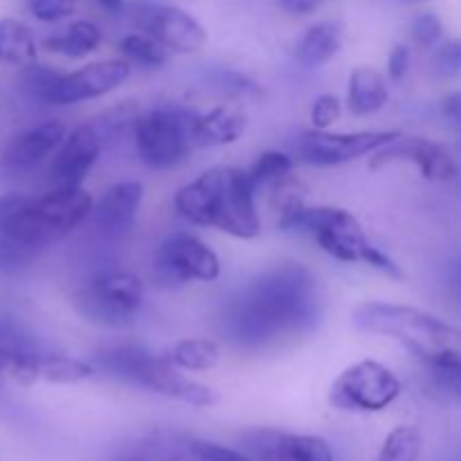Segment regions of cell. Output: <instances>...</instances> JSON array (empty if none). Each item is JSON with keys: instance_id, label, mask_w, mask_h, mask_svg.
<instances>
[{"instance_id": "22", "label": "cell", "mask_w": 461, "mask_h": 461, "mask_svg": "<svg viewBox=\"0 0 461 461\" xmlns=\"http://www.w3.org/2000/svg\"><path fill=\"white\" fill-rule=\"evenodd\" d=\"M95 374V365L84 363L79 358L61 354H48L39 351L34 356V367H32V378L43 383H54V385H72V383L88 381Z\"/></svg>"}, {"instance_id": "7", "label": "cell", "mask_w": 461, "mask_h": 461, "mask_svg": "<svg viewBox=\"0 0 461 461\" xmlns=\"http://www.w3.org/2000/svg\"><path fill=\"white\" fill-rule=\"evenodd\" d=\"M131 77V63L126 59H108V61L88 63L75 72H57L45 66H27L21 84L30 97L48 106H72L104 97L120 88Z\"/></svg>"}, {"instance_id": "1", "label": "cell", "mask_w": 461, "mask_h": 461, "mask_svg": "<svg viewBox=\"0 0 461 461\" xmlns=\"http://www.w3.org/2000/svg\"><path fill=\"white\" fill-rule=\"evenodd\" d=\"M322 300L318 279L302 264H279L257 275L221 313L230 345L259 351L304 336L320 324Z\"/></svg>"}, {"instance_id": "23", "label": "cell", "mask_w": 461, "mask_h": 461, "mask_svg": "<svg viewBox=\"0 0 461 461\" xmlns=\"http://www.w3.org/2000/svg\"><path fill=\"white\" fill-rule=\"evenodd\" d=\"M102 45V30L90 21H77L63 34L48 36L43 48L68 59H84Z\"/></svg>"}, {"instance_id": "39", "label": "cell", "mask_w": 461, "mask_h": 461, "mask_svg": "<svg viewBox=\"0 0 461 461\" xmlns=\"http://www.w3.org/2000/svg\"><path fill=\"white\" fill-rule=\"evenodd\" d=\"M441 113H444L446 120L461 126V90H455L441 99Z\"/></svg>"}, {"instance_id": "30", "label": "cell", "mask_w": 461, "mask_h": 461, "mask_svg": "<svg viewBox=\"0 0 461 461\" xmlns=\"http://www.w3.org/2000/svg\"><path fill=\"white\" fill-rule=\"evenodd\" d=\"M428 369H430L432 385H435L441 394L461 401V354L448 356V358L430 363Z\"/></svg>"}, {"instance_id": "20", "label": "cell", "mask_w": 461, "mask_h": 461, "mask_svg": "<svg viewBox=\"0 0 461 461\" xmlns=\"http://www.w3.org/2000/svg\"><path fill=\"white\" fill-rule=\"evenodd\" d=\"M387 99H390V90L381 72L369 66L356 68L351 72L349 86H347V106L354 115H374L385 106Z\"/></svg>"}, {"instance_id": "35", "label": "cell", "mask_w": 461, "mask_h": 461, "mask_svg": "<svg viewBox=\"0 0 461 461\" xmlns=\"http://www.w3.org/2000/svg\"><path fill=\"white\" fill-rule=\"evenodd\" d=\"M340 113L342 106L336 95H320L313 102V108H311V122H313L315 129L327 131L329 126H333L340 120Z\"/></svg>"}, {"instance_id": "28", "label": "cell", "mask_w": 461, "mask_h": 461, "mask_svg": "<svg viewBox=\"0 0 461 461\" xmlns=\"http://www.w3.org/2000/svg\"><path fill=\"white\" fill-rule=\"evenodd\" d=\"M293 171V158L284 151H266L257 158L255 165L248 169L252 185L259 192L261 187H273L282 178L291 176Z\"/></svg>"}, {"instance_id": "5", "label": "cell", "mask_w": 461, "mask_h": 461, "mask_svg": "<svg viewBox=\"0 0 461 461\" xmlns=\"http://www.w3.org/2000/svg\"><path fill=\"white\" fill-rule=\"evenodd\" d=\"M95 367L117 381L142 387L167 399L183 401L194 408H210L219 403V394L212 387L183 376L169 356H156L140 345L108 347L95 356Z\"/></svg>"}, {"instance_id": "25", "label": "cell", "mask_w": 461, "mask_h": 461, "mask_svg": "<svg viewBox=\"0 0 461 461\" xmlns=\"http://www.w3.org/2000/svg\"><path fill=\"white\" fill-rule=\"evenodd\" d=\"M169 358L178 369L205 372L219 363V345L207 338H185V340L176 342Z\"/></svg>"}, {"instance_id": "19", "label": "cell", "mask_w": 461, "mask_h": 461, "mask_svg": "<svg viewBox=\"0 0 461 461\" xmlns=\"http://www.w3.org/2000/svg\"><path fill=\"white\" fill-rule=\"evenodd\" d=\"M248 117L234 104H223L207 113H198L192 126L194 147L214 149L232 144L246 133Z\"/></svg>"}, {"instance_id": "38", "label": "cell", "mask_w": 461, "mask_h": 461, "mask_svg": "<svg viewBox=\"0 0 461 461\" xmlns=\"http://www.w3.org/2000/svg\"><path fill=\"white\" fill-rule=\"evenodd\" d=\"M410 63H412V52L405 43H396L392 48L390 59H387V75L392 81H401L410 70Z\"/></svg>"}, {"instance_id": "13", "label": "cell", "mask_w": 461, "mask_h": 461, "mask_svg": "<svg viewBox=\"0 0 461 461\" xmlns=\"http://www.w3.org/2000/svg\"><path fill=\"white\" fill-rule=\"evenodd\" d=\"M390 162H414L421 171V176L432 183H444L457 176V162L453 153L439 142H432L428 138H396L394 142L376 149L372 153L369 169H383Z\"/></svg>"}, {"instance_id": "2", "label": "cell", "mask_w": 461, "mask_h": 461, "mask_svg": "<svg viewBox=\"0 0 461 461\" xmlns=\"http://www.w3.org/2000/svg\"><path fill=\"white\" fill-rule=\"evenodd\" d=\"M174 207L185 221L214 228L237 239H255L261 232L257 189L246 169L212 167L176 192Z\"/></svg>"}, {"instance_id": "16", "label": "cell", "mask_w": 461, "mask_h": 461, "mask_svg": "<svg viewBox=\"0 0 461 461\" xmlns=\"http://www.w3.org/2000/svg\"><path fill=\"white\" fill-rule=\"evenodd\" d=\"M140 25L147 34L160 41L167 50L192 54L205 45L207 32L201 23L187 12L171 5H151L140 14Z\"/></svg>"}, {"instance_id": "12", "label": "cell", "mask_w": 461, "mask_h": 461, "mask_svg": "<svg viewBox=\"0 0 461 461\" xmlns=\"http://www.w3.org/2000/svg\"><path fill=\"white\" fill-rule=\"evenodd\" d=\"M156 273L162 284L216 282L221 277V259L205 241L194 234H174L158 246Z\"/></svg>"}, {"instance_id": "40", "label": "cell", "mask_w": 461, "mask_h": 461, "mask_svg": "<svg viewBox=\"0 0 461 461\" xmlns=\"http://www.w3.org/2000/svg\"><path fill=\"white\" fill-rule=\"evenodd\" d=\"M320 3L322 0H282V7L295 16H306V14H313L320 7Z\"/></svg>"}, {"instance_id": "31", "label": "cell", "mask_w": 461, "mask_h": 461, "mask_svg": "<svg viewBox=\"0 0 461 461\" xmlns=\"http://www.w3.org/2000/svg\"><path fill=\"white\" fill-rule=\"evenodd\" d=\"M270 192H273V210L277 212L279 219H284V216L293 214L295 210L304 207L306 187L300 180L293 178V176H286V178H282L279 183H275L273 187H270Z\"/></svg>"}, {"instance_id": "6", "label": "cell", "mask_w": 461, "mask_h": 461, "mask_svg": "<svg viewBox=\"0 0 461 461\" xmlns=\"http://www.w3.org/2000/svg\"><path fill=\"white\" fill-rule=\"evenodd\" d=\"M279 228L291 232H306L318 241L322 252L345 264H367L387 277L403 279L394 259L385 255L365 237L358 219L340 207H300L293 214L279 219Z\"/></svg>"}, {"instance_id": "17", "label": "cell", "mask_w": 461, "mask_h": 461, "mask_svg": "<svg viewBox=\"0 0 461 461\" xmlns=\"http://www.w3.org/2000/svg\"><path fill=\"white\" fill-rule=\"evenodd\" d=\"M144 187L138 180H122L111 185L93 207V221L102 234L111 239L129 237L138 221Z\"/></svg>"}, {"instance_id": "32", "label": "cell", "mask_w": 461, "mask_h": 461, "mask_svg": "<svg viewBox=\"0 0 461 461\" xmlns=\"http://www.w3.org/2000/svg\"><path fill=\"white\" fill-rule=\"evenodd\" d=\"M412 39L419 48L435 50L444 39V23L435 12H421L412 21Z\"/></svg>"}, {"instance_id": "24", "label": "cell", "mask_w": 461, "mask_h": 461, "mask_svg": "<svg viewBox=\"0 0 461 461\" xmlns=\"http://www.w3.org/2000/svg\"><path fill=\"white\" fill-rule=\"evenodd\" d=\"M0 61L23 68L36 61L34 34L21 21H14V18L0 21Z\"/></svg>"}, {"instance_id": "8", "label": "cell", "mask_w": 461, "mask_h": 461, "mask_svg": "<svg viewBox=\"0 0 461 461\" xmlns=\"http://www.w3.org/2000/svg\"><path fill=\"white\" fill-rule=\"evenodd\" d=\"M196 115L185 106H158L140 113L133 126L140 160L156 171L183 165L194 147L192 126Z\"/></svg>"}, {"instance_id": "15", "label": "cell", "mask_w": 461, "mask_h": 461, "mask_svg": "<svg viewBox=\"0 0 461 461\" xmlns=\"http://www.w3.org/2000/svg\"><path fill=\"white\" fill-rule=\"evenodd\" d=\"M102 135L95 124H81L66 135L61 147L54 153L50 165L52 189L57 187H81L86 176L97 162L102 153Z\"/></svg>"}, {"instance_id": "41", "label": "cell", "mask_w": 461, "mask_h": 461, "mask_svg": "<svg viewBox=\"0 0 461 461\" xmlns=\"http://www.w3.org/2000/svg\"><path fill=\"white\" fill-rule=\"evenodd\" d=\"M95 3L102 5L104 9H111V12H117V9L122 7V3H124V0H95Z\"/></svg>"}, {"instance_id": "26", "label": "cell", "mask_w": 461, "mask_h": 461, "mask_svg": "<svg viewBox=\"0 0 461 461\" xmlns=\"http://www.w3.org/2000/svg\"><path fill=\"white\" fill-rule=\"evenodd\" d=\"M120 52L131 66L158 70L169 61V50L151 34H129L120 41Z\"/></svg>"}, {"instance_id": "3", "label": "cell", "mask_w": 461, "mask_h": 461, "mask_svg": "<svg viewBox=\"0 0 461 461\" xmlns=\"http://www.w3.org/2000/svg\"><path fill=\"white\" fill-rule=\"evenodd\" d=\"M351 320L360 333L396 340L426 365L461 354V329L414 306L363 302L354 309Z\"/></svg>"}, {"instance_id": "29", "label": "cell", "mask_w": 461, "mask_h": 461, "mask_svg": "<svg viewBox=\"0 0 461 461\" xmlns=\"http://www.w3.org/2000/svg\"><path fill=\"white\" fill-rule=\"evenodd\" d=\"M43 246H36V243L21 241L16 237H9V234L0 232V273H18V270L27 268L30 264H34L36 257L43 252Z\"/></svg>"}, {"instance_id": "14", "label": "cell", "mask_w": 461, "mask_h": 461, "mask_svg": "<svg viewBox=\"0 0 461 461\" xmlns=\"http://www.w3.org/2000/svg\"><path fill=\"white\" fill-rule=\"evenodd\" d=\"M243 448L259 461H333L331 446L313 435L259 428L243 437Z\"/></svg>"}, {"instance_id": "44", "label": "cell", "mask_w": 461, "mask_h": 461, "mask_svg": "<svg viewBox=\"0 0 461 461\" xmlns=\"http://www.w3.org/2000/svg\"><path fill=\"white\" fill-rule=\"evenodd\" d=\"M120 461H144V459H140V457H124V459H120Z\"/></svg>"}, {"instance_id": "11", "label": "cell", "mask_w": 461, "mask_h": 461, "mask_svg": "<svg viewBox=\"0 0 461 461\" xmlns=\"http://www.w3.org/2000/svg\"><path fill=\"white\" fill-rule=\"evenodd\" d=\"M401 131H356V133H331L309 131L295 144L300 160L313 167H340L358 158L369 156L376 149L401 138Z\"/></svg>"}, {"instance_id": "42", "label": "cell", "mask_w": 461, "mask_h": 461, "mask_svg": "<svg viewBox=\"0 0 461 461\" xmlns=\"http://www.w3.org/2000/svg\"><path fill=\"white\" fill-rule=\"evenodd\" d=\"M453 282L457 284V286L461 288V264H457V266H455V268H453Z\"/></svg>"}, {"instance_id": "18", "label": "cell", "mask_w": 461, "mask_h": 461, "mask_svg": "<svg viewBox=\"0 0 461 461\" xmlns=\"http://www.w3.org/2000/svg\"><path fill=\"white\" fill-rule=\"evenodd\" d=\"M68 129L57 120L41 122L21 133L12 135L3 149V167L9 171H27L57 153L66 140Z\"/></svg>"}, {"instance_id": "34", "label": "cell", "mask_w": 461, "mask_h": 461, "mask_svg": "<svg viewBox=\"0 0 461 461\" xmlns=\"http://www.w3.org/2000/svg\"><path fill=\"white\" fill-rule=\"evenodd\" d=\"M432 66H435L437 75L446 77V79L461 77V39H450L437 45Z\"/></svg>"}, {"instance_id": "4", "label": "cell", "mask_w": 461, "mask_h": 461, "mask_svg": "<svg viewBox=\"0 0 461 461\" xmlns=\"http://www.w3.org/2000/svg\"><path fill=\"white\" fill-rule=\"evenodd\" d=\"M95 201L84 187H57L43 196H0V232L48 248L93 214Z\"/></svg>"}, {"instance_id": "10", "label": "cell", "mask_w": 461, "mask_h": 461, "mask_svg": "<svg viewBox=\"0 0 461 461\" xmlns=\"http://www.w3.org/2000/svg\"><path fill=\"white\" fill-rule=\"evenodd\" d=\"M403 392L401 378L378 360H358L333 381L329 401L345 412H381Z\"/></svg>"}, {"instance_id": "27", "label": "cell", "mask_w": 461, "mask_h": 461, "mask_svg": "<svg viewBox=\"0 0 461 461\" xmlns=\"http://www.w3.org/2000/svg\"><path fill=\"white\" fill-rule=\"evenodd\" d=\"M423 437L417 426H399L387 435L376 461H419Z\"/></svg>"}, {"instance_id": "9", "label": "cell", "mask_w": 461, "mask_h": 461, "mask_svg": "<svg viewBox=\"0 0 461 461\" xmlns=\"http://www.w3.org/2000/svg\"><path fill=\"white\" fill-rule=\"evenodd\" d=\"M144 304L140 277L124 270L99 273L75 295V306L88 322L102 327H126Z\"/></svg>"}, {"instance_id": "43", "label": "cell", "mask_w": 461, "mask_h": 461, "mask_svg": "<svg viewBox=\"0 0 461 461\" xmlns=\"http://www.w3.org/2000/svg\"><path fill=\"white\" fill-rule=\"evenodd\" d=\"M401 3H408V5H414V3H426V0H401Z\"/></svg>"}, {"instance_id": "33", "label": "cell", "mask_w": 461, "mask_h": 461, "mask_svg": "<svg viewBox=\"0 0 461 461\" xmlns=\"http://www.w3.org/2000/svg\"><path fill=\"white\" fill-rule=\"evenodd\" d=\"M214 81L221 90H225L228 95L232 97H250V99H259L264 97V90L257 81L248 79L246 75L241 72H234V70H216L214 72Z\"/></svg>"}, {"instance_id": "37", "label": "cell", "mask_w": 461, "mask_h": 461, "mask_svg": "<svg viewBox=\"0 0 461 461\" xmlns=\"http://www.w3.org/2000/svg\"><path fill=\"white\" fill-rule=\"evenodd\" d=\"M194 450H196L201 461H255L237 453V450H230L221 444H212V441H194Z\"/></svg>"}, {"instance_id": "21", "label": "cell", "mask_w": 461, "mask_h": 461, "mask_svg": "<svg viewBox=\"0 0 461 461\" xmlns=\"http://www.w3.org/2000/svg\"><path fill=\"white\" fill-rule=\"evenodd\" d=\"M342 50V25L336 21H324L309 27L297 41L295 59L304 68H320L331 61Z\"/></svg>"}, {"instance_id": "36", "label": "cell", "mask_w": 461, "mask_h": 461, "mask_svg": "<svg viewBox=\"0 0 461 461\" xmlns=\"http://www.w3.org/2000/svg\"><path fill=\"white\" fill-rule=\"evenodd\" d=\"M77 0H30V12L43 23H57L70 16Z\"/></svg>"}]
</instances>
